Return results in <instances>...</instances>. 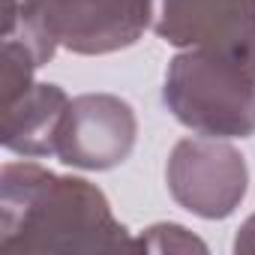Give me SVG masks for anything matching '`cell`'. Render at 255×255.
<instances>
[{
  "label": "cell",
  "mask_w": 255,
  "mask_h": 255,
  "mask_svg": "<svg viewBox=\"0 0 255 255\" xmlns=\"http://www.w3.org/2000/svg\"><path fill=\"white\" fill-rule=\"evenodd\" d=\"M135 252L105 192L54 174L36 162H6L0 171V255Z\"/></svg>",
  "instance_id": "1"
},
{
  "label": "cell",
  "mask_w": 255,
  "mask_h": 255,
  "mask_svg": "<svg viewBox=\"0 0 255 255\" xmlns=\"http://www.w3.org/2000/svg\"><path fill=\"white\" fill-rule=\"evenodd\" d=\"M165 108L207 138L255 135V72L216 51H180L165 72Z\"/></svg>",
  "instance_id": "2"
},
{
  "label": "cell",
  "mask_w": 255,
  "mask_h": 255,
  "mask_svg": "<svg viewBox=\"0 0 255 255\" xmlns=\"http://www.w3.org/2000/svg\"><path fill=\"white\" fill-rule=\"evenodd\" d=\"M165 183L183 210L201 219H225L246 198L249 168L225 138H183L168 156Z\"/></svg>",
  "instance_id": "3"
},
{
  "label": "cell",
  "mask_w": 255,
  "mask_h": 255,
  "mask_svg": "<svg viewBox=\"0 0 255 255\" xmlns=\"http://www.w3.org/2000/svg\"><path fill=\"white\" fill-rule=\"evenodd\" d=\"M153 33L174 48L216 51L255 72V0H156Z\"/></svg>",
  "instance_id": "4"
},
{
  "label": "cell",
  "mask_w": 255,
  "mask_h": 255,
  "mask_svg": "<svg viewBox=\"0 0 255 255\" xmlns=\"http://www.w3.org/2000/svg\"><path fill=\"white\" fill-rule=\"evenodd\" d=\"M138 138L135 108L114 93H81L72 99L57 159L81 171H108L129 159Z\"/></svg>",
  "instance_id": "5"
},
{
  "label": "cell",
  "mask_w": 255,
  "mask_h": 255,
  "mask_svg": "<svg viewBox=\"0 0 255 255\" xmlns=\"http://www.w3.org/2000/svg\"><path fill=\"white\" fill-rule=\"evenodd\" d=\"M153 3L156 0H48L42 18L57 45L99 57L135 45L153 27Z\"/></svg>",
  "instance_id": "6"
},
{
  "label": "cell",
  "mask_w": 255,
  "mask_h": 255,
  "mask_svg": "<svg viewBox=\"0 0 255 255\" xmlns=\"http://www.w3.org/2000/svg\"><path fill=\"white\" fill-rule=\"evenodd\" d=\"M69 105H72V99L66 96L63 87L36 81L15 102L3 105L0 141H3V147L9 153H18L24 159L57 156V141L63 132Z\"/></svg>",
  "instance_id": "7"
},
{
  "label": "cell",
  "mask_w": 255,
  "mask_h": 255,
  "mask_svg": "<svg viewBox=\"0 0 255 255\" xmlns=\"http://www.w3.org/2000/svg\"><path fill=\"white\" fill-rule=\"evenodd\" d=\"M36 51L21 42V39H3V51H0V87H3V105L15 102L24 90H30L33 72L39 69Z\"/></svg>",
  "instance_id": "8"
},
{
  "label": "cell",
  "mask_w": 255,
  "mask_h": 255,
  "mask_svg": "<svg viewBox=\"0 0 255 255\" xmlns=\"http://www.w3.org/2000/svg\"><path fill=\"white\" fill-rule=\"evenodd\" d=\"M135 252H207V243L198 240L192 231H186L177 222H156L144 228V234L135 237Z\"/></svg>",
  "instance_id": "9"
},
{
  "label": "cell",
  "mask_w": 255,
  "mask_h": 255,
  "mask_svg": "<svg viewBox=\"0 0 255 255\" xmlns=\"http://www.w3.org/2000/svg\"><path fill=\"white\" fill-rule=\"evenodd\" d=\"M48 0H6L3 6V36L6 33H18L24 27L42 24V12H45Z\"/></svg>",
  "instance_id": "10"
},
{
  "label": "cell",
  "mask_w": 255,
  "mask_h": 255,
  "mask_svg": "<svg viewBox=\"0 0 255 255\" xmlns=\"http://www.w3.org/2000/svg\"><path fill=\"white\" fill-rule=\"evenodd\" d=\"M234 252H255V213L237 228V237H234Z\"/></svg>",
  "instance_id": "11"
}]
</instances>
